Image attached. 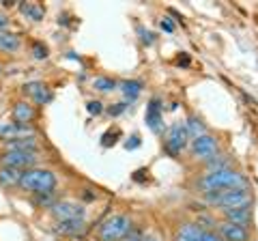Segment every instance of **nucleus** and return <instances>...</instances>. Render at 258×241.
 <instances>
[{"label":"nucleus","instance_id":"9b49d317","mask_svg":"<svg viewBox=\"0 0 258 241\" xmlns=\"http://www.w3.org/2000/svg\"><path fill=\"white\" fill-rule=\"evenodd\" d=\"M147 125L151 132L161 134L164 130V116H161V101L159 97H153L147 106Z\"/></svg>","mask_w":258,"mask_h":241},{"label":"nucleus","instance_id":"393cba45","mask_svg":"<svg viewBox=\"0 0 258 241\" xmlns=\"http://www.w3.org/2000/svg\"><path fill=\"white\" fill-rule=\"evenodd\" d=\"M138 35H140V41L144 45H153V43H155V35H153L151 30H147L144 26H138Z\"/></svg>","mask_w":258,"mask_h":241},{"label":"nucleus","instance_id":"c9c22d12","mask_svg":"<svg viewBox=\"0 0 258 241\" xmlns=\"http://www.w3.org/2000/svg\"><path fill=\"white\" fill-rule=\"evenodd\" d=\"M7 26V18H5V15H0V30H3Z\"/></svg>","mask_w":258,"mask_h":241},{"label":"nucleus","instance_id":"7c9ffc66","mask_svg":"<svg viewBox=\"0 0 258 241\" xmlns=\"http://www.w3.org/2000/svg\"><path fill=\"white\" fill-rule=\"evenodd\" d=\"M200 241H224L220 237V232H213V230H205L203 228V237H200Z\"/></svg>","mask_w":258,"mask_h":241},{"label":"nucleus","instance_id":"412c9836","mask_svg":"<svg viewBox=\"0 0 258 241\" xmlns=\"http://www.w3.org/2000/svg\"><path fill=\"white\" fill-rule=\"evenodd\" d=\"M20 47V37L0 30V52H15Z\"/></svg>","mask_w":258,"mask_h":241},{"label":"nucleus","instance_id":"f03ea898","mask_svg":"<svg viewBox=\"0 0 258 241\" xmlns=\"http://www.w3.org/2000/svg\"><path fill=\"white\" fill-rule=\"evenodd\" d=\"M207 203L224 209H239L252 205V194L247 188H235V190H215L207 192Z\"/></svg>","mask_w":258,"mask_h":241},{"label":"nucleus","instance_id":"4468645a","mask_svg":"<svg viewBox=\"0 0 258 241\" xmlns=\"http://www.w3.org/2000/svg\"><path fill=\"white\" fill-rule=\"evenodd\" d=\"M224 218L226 222H232V224H239V226H247L249 224V207H239V209H224Z\"/></svg>","mask_w":258,"mask_h":241},{"label":"nucleus","instance_id":"dca6fc26","mask_svg":"<svg viewBox=\"0 0 258 241\" xmlns=\"http://www.w3.org/2000/svg\"><path fill=\"white\" fill-rule=\"evenodd\" d=\"M20 11L26 15L28 20H32V22H41L43 15H45L43 7H41V5H35V3H22V5H20Z\"/></svg>","mask_w":258,"mask_h":241},{"label":"nucleus","instance_id":"a878e982","mask_svg":"<svg viewBox=\"0 0 258 241\" xmlns=\"http://www.w3.org/2000/svg\"><path fill=\"white\" fill-rule=\"evenodd\" d=\"M52 99V93L50 91H47V88L43 86L41 88V91H39L37 95H35V103H39V106H43V103H47V101H50Z\"/></svg>","mask_w":258,"mask_h":241},{"label":"nucleus","instance_id":"5701e85b","mask_svg":"<svg viewBox=\"0 0 258 241\" xmlns=\"http://www.w3.org/2000/svg\"><path fill=\"white\" fill-rule=\"evenodd\" d=\"M207 166H209V172H213V170H224V168H230L228 166V157H224V155H215V157H211L207 162Z\"/></svg>","mask_w":258,"mask_h":241},{"label":"nucleus","instance_id":"2eb2a0df","mask_svg":"<svg viewBox=\"0 0 258 241\" xmlns=\"http://www.w3.org/2000/svg\"><path fill=\"white\" fill-rule=\"evenodd\" d=\"M203 237V228L200 224H183L176 232V239L174 241H200Z\"/></svg>","mask_w":258,"mask_h":241},{"label":"nucleus","instance_id":"f704fd0d","mask_svg":"<svg viewBox=\"0 0 258 241\" xmlns=\"http://www.w3.org/2000/svg\"><path fill=\"white\" fill-rule=\"evenodd\" d=\"M144 241H164L159 235H144Z\"/></svg>","mask_w":258,"mask_h":241},{"label":"nucleus","instance_id":"2f4dec72","mask_svg":"<svg viewBox=\"0 0 258 241\" xmlns=\"http://www.w3.org/2000/svg\"><path fill=\"white\" fill-rule=\"evenodd\" d=\"M120 241H144V235H142L140 230H129Z\"/></svg>","mask_w":258,"mask_h":241},{"label":"nucleus","instance_id":"bb28decb","mask_svg":"<svg viewBox=\"0 0 258 241\" xmlns=\"http://www.w3.org/2000/svg\"><path fill=\"white\" fill-rule=\"evenodd\" d=\"M41 88H43L41 82H28V84H24V93H26V95H32V97H35V95L41 91Z\"/></svg>","mask_w":258,"mask_h":241},{"label":"nucleus","instance_id":"cd10ccee","mask_svg":"<svg viewBox=\"0 0 258 241\" xmlns=\"http://www.w3.org/2000/svg\"><path fill=\"white\" fill-rule=\"evenodd\" d=\"M32 56H35V58H39V61L45 58V56H47V47L41 45V43H35V45H32Z\"/></svg>","mask_w":258,"mask_h":241},{"label":"nucleus","instance_id":"20e7f679","mask_svg":"<svg viewBox=\"0 0 258 241\" xmlns=\"http://www.w3.org/2000/svg\"><path fill=\"white\" fill-rule=\"evenodd\" d=\"M129 230H132V220H129V215L116 213V215H110L108 220L101 222L99 230H97V237H99V241H120Z\"/></svg>","mask_w":258,"mask_h":241},{"label":"nucleus","instance_id":"c85d7f7f","mask_svg":"<svg viewBox=\"0 0 258 241\" xmlns=\"http://www.w3.org/2000/svg\"><path fill=\"white\" fill-rule=\"evenodd\" d=\"M125 110H127V101H123V103H114V106H110V108H108L110 116H118V114H123Z\"/></svg>","mask_w":258,"mask_h":241},{"label":"nucleus","instance_id":"6ab92c4d","mask_svg":"<svg viewBox=\"0 0 258 241\" xmlns=\"http://www.w3.org/2000/svg\"><path fill=\"white\" fill-rule=\"evenodd\" d=\"M7 151H37L35 138H22V140H5Z\"/></svg>","mask_w":258,"mask_h":241},{"label":"nucleus","instance_id":"b1692460","mask_svg":"<svg viewBox=\"0 0 258 241\" xmlns=\"http://www.w3.org/2000/svg\"><path fill=\"white\" fill-rule=\"evenodd\" d=\"M35 200H37V205H41V207H52L56 203L54 192H41V194H35Z\"/></svg>","mask_w":258,"mask_h":241},{"label":"nucleus","instance_id":"f257e3e1","mask_svg":"<svg viewBox=\"0 0 258 241\" xmlns=\"http://www.w3.org/2000/svg\"><path fill=\"white\" fill-rule=\"evenodd\" d=\"M200 188L205 192H215V190H235V188H247L243 174L232 170V168H224V170H213L207 172L200 181Z\"/></svg>","mask_w":258,"mask_h":241},{"label":"nucleus","instance_id":"aec40b11","mask_svg":"<svg viewBox=\"0 0 258 241\" xmlns=\"http://www.w3.org/2000/svg\"><path fill=\"white\" fill-rule=\"evenodd\" d=\"M185 130H187L191 140L198 138V136H205L207 134V127H205V123L198 116H187V120H185Z\"/></svg>","mask_w":258,"mask_h":241},{"label":"nucleus","instance_id":"39448f33","mask_svg":"<svg viewBox=\"0 0 258 241\" xmlns=\"http://www.w3.org/2000/svg\"><path fill=\"white\" fill-rule=\"evenodd\" d=\"M37 151H7V153L0 157V162L7 168H18V170H28V168H35L37 164Z\"/></svg>","mask_w":258,"mask_h":241},{"label":"nucleus","instance_id":"473e14b6","mask_svg":"<svg viewBox=\"0 0 258 241\" xmlns=\"http://www.w3.org/2000/svg\"><path fill=\"white\" fill-rule=\"evenodd\" d=\"M159 26H161V30H166V33H174V24L170 22V18H164Z\"/></svg>","mask_w":258,"mask_h":241},{"label":"nucleus","instance_id":"c756f323","mask_svg":"<svg viewBox=\"0 0 258 241\" xmlns=\"http://www.w3.org/2000/svg\"><path fill=\"white\" fill-rule=\"evenodd\" d=\"M86 110L91 112V114H101V112H103V103L101 101H88Z\"/></svg>","mask_w":258,"mask_h":241},{"label":"nucleus","instance_id":"ddd939ff","mask_svg":"<svg viewBox=\"0 0 258 241\" xmlns=\"http://www.w3.org/2000/svg\"><path fill=\"white\" fill-rule=\"evenodd\" d=\"M35 118V108L26 101H18L13 106V120L18 125H30V120Z\"/></svg>","mask_w":258,"mask_h":241},{"label":"nucleus","instance_id":"72a5a7b5","mask_svg":"<svg viewBox=\"0 0 258 241\" xmlns=\"http://www.w3.org/2000/svg\"><path fill=\"white\" fill-rule=\"evenodd\" d=\"M138 144H140V138H138V136H134V138H132V142H125V147L127 149H136V147H138Z\"/></svg>","mask_w":258,"mask_h":241},{"label":"nucleus","instance_id":"f8f14e48","mask_svg":"<svg viewBox=\"0 0 258 241\" xmlns=\"http://www.w3.org/2000/svg\"><path fill=\"white\" fill-rule=\"evenodd\" d=\"M54 230L62 237H78L86 230V222L84 220H64V222H56Z\"/></svg>","mask_w":258,"mask_h":241},{"label":"nucleus","instance_id":"f3484780","mask_svg":"<svg viewBox=\"0 0 258 241\" xmlns=\"http://www.w3.org/2000/svg\"><path fill=\"white\" fill-rule=\"evenodd\" d=\"M22 172L24 170H18V168L3 166V168H0V183H3V186H20Z\"/></svg>","mask_w":258,"mask_h":241},{"label":"nucleus","instance_id":"0eeeda50","mask_svg":"<svg viewBox=\"0 0 258 241\" xmlns=\"http://www.w3.org/2000/svg\"><path fill=\"white\" fill-rule=\"evenodd\" d=\"M50 213L56 218V222H64V220H84L86 209L82 205L74 203V200H58L50 207Z\"/></svg>","mask_w":258,"mask_h":241},{"label":"nucleus","instance_id":"7ed1b4c3","mask_svg":"<svg viewBox=\"0 0 258 241\" xmlns=\"http://www.w3.org/2000/svg\"><path fill=\"white\" fill-rule=\"evenodd\" d=\"M20 188L41 194V192H54L56 188V174L47 168H28L22 172L20 179Z\"/></svg>","mask_w":258,"mask_h":241},{"label":"nucleus","instance_id":"a211bd4d","mask_svg":"<svg viewBox=\"0 0 258 241\" xmlns=\"http://www.w3.org/2000/svg\"><path fill=\"white\" fill-rule=\"evenodd\" d=\"M118 86H120V91H123L127 101H134L142 93V82H138V80H125V82H120Z\"/></svg>","mask_w":258,"mask_h":241},{"label":"nucleus","instance_id":"4be33fe9","mask_svg":"<svg viewBox=\"0 0 258 241\" xmlns=\"http://www.w3.org/2000/svg\"><path fill=\"white\" fill-rule=\"evenodd\" d=\"M118 84L114 82L112 78H106V76H99V78H95L93 80V88L95 91H99V93H110V91H114Z\"/></svg>","mask_w":258,"mask_h":241},{"label":"nucleus","instance_id":"6e6552de","mask_svg":"<svg viewBox=\"0 0 258 241\" xmlns=\"http://www.w3.org/2000/svg\"><path fill=\"white\" fill-rule=\"evenodd\" d=\"M189 149H191V155H194V157L209 162L211 157L217 155V138H213L211 134L198 136V138L189 140Z\"/></svg>","mask_w":258,"mask_h":241},{"label":"nucleus","instance_id":"1a4fd4ad","mask_svg":"<svg viewBox=\"0 0 258 241\" xmlns=\"http://www.w3.org/2000/svg\"><path fill=\"white\" fill-rule=\"evenodd\" d=\"M0 136L5 140H22V138H35V130L30 125L18 123H3L0 125Z\"/></svg>","mask_w":258,"mask_h":241},{"label":"nucleus","instance_id":"9d476101","mask_svg":"<svg viewBox=\"0 0 258 241\" xmlns=\"http://www.w3.org/2000/svg\"><path fill=\"white\" fill-rule=\"evenodd\" d=\"M217 232L224 241H247V228L245 226H239V224H232V222H220L217 224Z\"/></svg>","mask_w":258,"mask_h":241},{"label":"nucleus","instance_id":"423d86ee","mask_svg":"<svg viewBox=\"0 0 258 241\" xmlns=\"http://www.w3.org/2000/svg\"><path fill=\"white\" fill-rule=\"evenodd\" d=\"M187 144H189V134L185 130V123H174L166 134V142H164L166 151L170 155H179Z\"/></svg>","mask_w":258,"mask_h":241}]
</instances>
